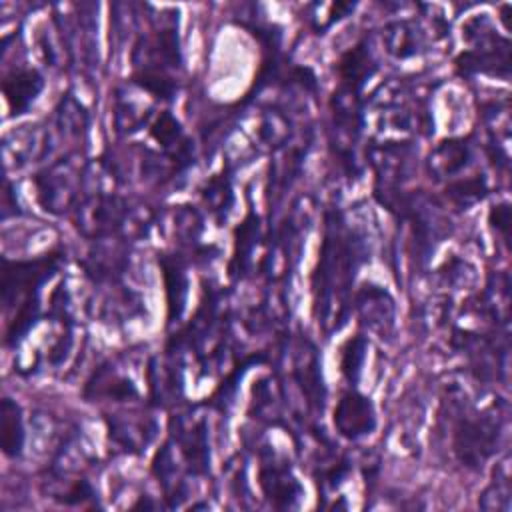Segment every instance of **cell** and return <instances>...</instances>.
Listing matches in <instances>:
<instances>
[{"mask_svg":"<svg viewBox=\"0 0 512 512\" xmlns=\"http://www.w3.org/2000/svg\"><path fill=\"white\" fill-rule=\"evenodd\" d=\"M362 248L356 234L344 228V220L338 212L326 214V234L318 258V266L312 276L314 314L318 324L326 326L328 316L334 312V302L346 316V296L352 286L354 274L362 264Z\"/></svg>","mask_w":512,"mask_h":512,"instance_id":"6da1fadb","label":"cell"},{"mask_svg":"<svg viewBox=\"0 0 512 512\" xmlns=\"http://www.w3.org/2000/svg\"><path fill=\"white\" fill-rule=\"evenodd\" d=\"M60 254L36 260H2V302L6 308H24L38 302L40 286L56 272Z\"/></svg>","mask_w":512,"mask_h":512,"instance_id":"7a4b0ae2","label":"cell"},{"mask_svg":"<svg viewBox=\"0 0 512 512\" xmlns=\"http://www.w3.org/2000/svg\"><path fill=\"white\" fill-rule=\"evenodd\" d=\"M84 172L72 158H60L34 176L38 200L50 214H66L80 200Z\"/></svg>","mask_w":512,"mask_h":512,"instance_id":"3957f363","label":"cell"},{"mask_svg":"<svg viewBox=\"0 0 512 512\" xmlns=\"http://www.w3.org/2000/svg\"><path fill=\"white\" fill-rule=\"evenodd\" d=\"M498 444V424L490 416L462 418L454 428V452L466 466L486 462Z\"/></svg>","mask_w":512,"mask_h":512,"instance_id":"277c9868","label":"cell"},{"mask_svg":"<svg viewBox=\"0 0 512 512\" xmlns=\"http://www.w3.org/2000/svg\"><path fill=\"white\" fill-rule=\"evenodd\" d=\"M334 426L348 440L372 434L376 428L374 404L356 390L346 392L334 408Z\"/></svg>","mask_w":512,"mask_h":512,"instance_id":"5b68a950","label":"cell"},{"mask_svg":"<svg viewBox=\"0 0 512 512\" xmlns=\"http://www.w3.org/2000/svg\"><path fill=\"white\" fill-rule=\"evenodd\" d=\"M258 480H260V488H262L264 496L276 508H292V506H296V502H298V498L302 494V486L294 478V474L290 472L288 464L278 462L274 458L272 460H264L260 464Z\"/></svg>","mask_w":512,"mask_h":512,"instance_id":"8992f818","label":"cell"},{"mask_svg":"<svg viewBox=\"0 0 512 512\" xmlns=\"http://www.w3.org/2000/svg\"><path fill=\"white\" fill-rule=\"evenodd\" d=\"M356 310L360 322L366 324L370 330L386 332L394 324V300L390 294L380 286H364L356 294Z\"/></svg>","mask_w":512,"mask_h":512,"instance_id":"52a82bcc","label":"cell"},{"mask_svg":"<svg viewBox=\"0 0 512 512\" xmlns=\"http://www.w3.org/2000/svg\"><path fill=\"white\" fill-rule=\"evenodd\" d=\"M44 88V78L34 68H18L10 72L2 82V92L6 96L12 114H22L36 100Z\"/></svg>","mask_w":512,"mask_h":512,"instance_id":"ba28073f","label":"cell"},{"mask_svg":"<svg viewBox=\"0 0 512 512\" xmlns=\"http://www.w3.org/2000/svg\"><path fill=\"white\" fill-rule=\"evenodd\" d=\"M176 442L180 446V454L192 474H206L208 472V440H206V424L190 422L184 424L182 420L176 426Z\"/></svg>","mask_w":512,"mask_h":512,"instance_id":"9c48e42d","label":"cell"},{"mask_svg":"<svg viewBox=\"0 0 512 512\" xmlns=\"http://www.w3.org/2000/svg\"><path fill=\"white\" fill-rule=\"evenodd\" d=\"M472 158V146L464 138H452L440 142L430 158H428V172L436 178H452L456 176L462 168L468 166Z\"/></svg>","mask_w":512,"mask_h":512,"instance_id":"30bf717a","label":"cell"},{"mask_svg":"<svg viewBox=\"0 0 512 512\" xmlns=\"http://www.w3.org/2000/svg\"><path fill=\"white\" fill-rule=\"evenodd\" d=\"M374 70H376V64L368 48V42H358L338 62L340 88L360 92L366 80L374 74Z\"/></svg>","mask_w":512,"mask_h":512,"instance_id":"8fae6325","label":"cell"},{"mask_svg":"<svg viewBox=\"0 0 512 512\" xmlns=\"http://www.w3.org/2000/svg\"><path fill=\"white\" fill-rule=\"evenodd\" d=\"M294 378L302 386L304 394L308 396V402L322 410L324 406V386H322V376L318 368V358L314 352V346L310 344V350H298L296 362H294Z\"/></svg>","mask_w":512,"mask_h":512,"instance_id":"7c38bea8","label":"cell"},{"mask_svg":"<svg viewBox=\"0 0 512 512\" xmlns=\"http://www.w3.org/2000/svg\"><path fill=\"white\" fill-rule=\"evenodd\" d=\"M384 44L394 58H410L422 48V32L412 20H394L384 28Z\"/></svg>","mask_w":512,"mask_h":512,"instance_id":"4fadbf2b","label":"cell"},{"mask_svg":"<svg viewBox=\"0 0 512 512\" xmlns=\"http://www.w3.org/2000/svg\"><path fill=\"white\" fill-rule=\"evenodd\" d=\"M0 444L8 458H16L24 448V424L22 412L16 402L4 398L0 402Z\"/></svg>","mask_w":512,"mask_h":512,"instance_id":"5bb4252c","label":"cell"},{"mask_svg":"<svg viewBox=\"0 0 512 512\" xmlns=\"http://www.w3.org/2000/svg\"><path fill=\"white\" fill-rule=\"evenodd\" d=\"M162 270L166 280V294H168V322H174L182 310L186 300V276L184 268L176 258H162Z\"/></svg>","mask_w":512,"mask_h":512,"instance_id":"9a60e30c","label":"cell"},{"mask_svg":"<svg viewBox=\"0 0 512 512\" xmlns=\"http://www.w3.org/2000/svg\"><path fill=\"white\" fill-rule=\"evenodd\" d=\"M446 196L460 208H466L486 196V182L480 176L452 180L446 186Z\"/></svg>","mask_w":512,"mask_h":512,"instance_id":"2e32d148","label":"cell"},{"mask_svg":"<svg viewBox=\"0 0 512 512\" xmlns=\"http://www.w3.org/2000/svg\"><path fill=\"white\" fill-rule=\"evenodd\" d=\"M202 196H204L206 204L210 206V210L216 214V218L222 220V218L228 214V210H230V206H232V200H234V196H232V186H230V178L224 176V174L214 176V178L208 182V186L204 188Z\"/></svg>","mask_w":512,"mask_h":512,"instance_id":"e0dca14e","label":"cell"},{"mask_svg":"<svg viewBox=\"0 0 512 512\" xmlns=\"http://www.w3.org/2000/svg\"><path fill=\"white\" fill-rule=\"evenodd\" d=\"M366 338L364 336H354L350 338L344 348H342V360H340V368L342 374L348 378V382H356L360 376V368L364 362V352H366Z\"/></svg>","mask_w":512,"mask_h":512,"instance_id":"ac0fdd59","label":"cell"},{"mask_svg":"<svg viewBox=\"0 0 512 512\" xmlns=\"http://www.w3.org/2000/svg\"><path fill=\"white\" fill-rule=\"evenodd\" d=\"M256 242H258V220L254 216H248L244 220V224L236 230V256H234V262L238 264V272L246 268Z\"/></svg>","mask_w":512,"mask_h":512,"instance_id":"d6986e66","label":"cell"}]
</instances>
